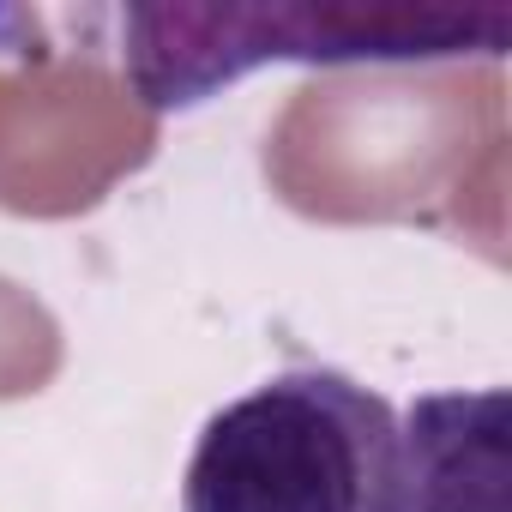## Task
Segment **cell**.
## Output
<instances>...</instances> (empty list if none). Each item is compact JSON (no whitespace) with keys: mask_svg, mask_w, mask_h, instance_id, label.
<instances>
[{"mask_svg":"<svg viewBox=\"0 0 512 512\" xmlns=\"http://www.w3.org/2000/svg\"><path fill=\"white\" fill-rule=\"evenodd\" d=\"M272 193L314 223H452L500 266V67L326 73L266 133Z\"/></svg>","mask_w":512,"mask_h":512,"instance_id":"6da1fadb","label":"cell"},{"mask_svg":"<svg viewBox=\"0 0 512 512\" xmlns=\"http://www.w3.org/2000/svg\"><path fill=\"white\" fill-rule=\"evenodd\" d=\"M127 85L157 109H193L217 85L266 67H416V61H482L500 67L512 49L506 7H440V0H260V7H127Z\"/></svg>","mask_w":512,"mask_h":512,"instance_id":"7a4b0ae2","label":"cell"},{"mask_svg":"<svg viewBox=\"0 0 512 512\" xmlns=\"http://www.w3.org/2000/svg\"><path fill=\"white\" fill-rule=\"evenodd\" d=\"M398 494V416L338 368H284L223 404L181 476V512H398Z\"/></svg>","mask_w":512,"mask_h":512,"instance_id":"3957f363","label":"cell"},{"mask_svg":"<svg viewBox=\"0 0 512 512\" xmlns=\"http://www.w3.org/2000/svg\"><path fill=\"white\" fill-rule=\"evenodd\" d=\"M157 115L91 55H37L0 73V205L19 217L91 211L151 163Z\"/></svg>","mask_w":512,"mask_h":512,"instance_id":"277c9868","label":"cell"},{"mask_svg":"<svg viewBox=\"0 0 512 512\" xmlns=\"http://www.w3.org/2000/svg\"><path fill=\"white\" fill-rule=\"evenodd\" d=\"M398 434H404L398 512H506V494H512L506 386L416 398Z\"/></svg>","mask_w":512,"mask_h":512,"instance_id":"5b68a950","label":"cell"},{"mask_svg":"<svg viewBox=\"0 0 512 512\" xmlns=\"http://www.w3.org/2000/svg\"><path fill=\"white\" fill-rule=\"evenodd\" d=\"M61 326L55 314L13 278H0V404L31 398L61 374Z\"/></svg>","mask_w":512,"mask_h":512,"instance_id":"8992f818","label":"cell"}]
</instances>
